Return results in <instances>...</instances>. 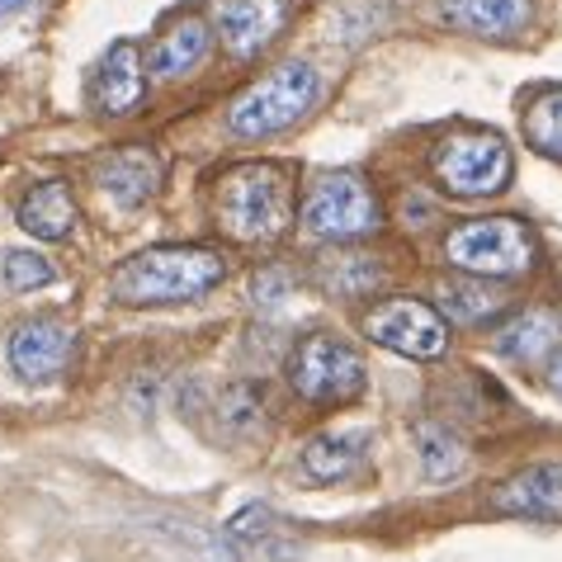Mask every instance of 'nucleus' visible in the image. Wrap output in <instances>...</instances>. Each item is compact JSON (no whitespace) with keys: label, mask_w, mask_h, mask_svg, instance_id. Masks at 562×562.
Wrapping results in <instances>:
<instances>
[{"label":"nucleus","mask_w":562,"mask_h":562,"mask_svg":"<svg viewBox=\"0 0 562 562\" xmlns=\"http://www.w3.org/2000/svg\"><path fill=\"white\" fill-rule=\"evenodd\" d=\"M213 213L217 227L232 241H274L284 237L293 223V176L279 161H241L223 170L213 194Z\"/></svg>","instance_id":"f03ea898"},{"label":"nucleus","mask_w":562,"mask_h":562,"mask_svg":"<svg viewBox=\"0 0 562 562\" xmlns=\"http://www.w3.org/2000/svg\"><path fill=\"white\" fill-rule=\"evenodd\" d=\"M270 525H274V515L265 506H246V510H237L227 520V535L232 539H265V535H270Z\"/></svg>","instance_id":"393cba45"},{"label":"nucleus","mask_w":562,"mask_h":562,"mask_svg":"<svg viewBox=\"0 0 562 562\" xmlns=\"http://www.w3.org/2000/svg\"><path fill=\"white\" fill-rule=\"evenodd\" d=\"M445 260L477 279H515L535 265V237L520 217H477L445 237Z\"/></svg>","instance_id":"39448f33"},{"label":"nucleus","mask_w":562,"mask_h":562,"mask_svg":"<svg viewBox=\"0 0 562 562\" xmlns=\"http://www.w3.org/2000/svg\"><path fill=\"white\" fill-rule=\"evenodd\" d=\"M416 459H420V473L445 482V477H459L463 463H468V449L459 440V430L440 426V420H420L416 426Z\"/></svg>","instance_id":"412c9836"},{"label":"nucleus","mask_w":562,"mask_h":562,"mask_svg":"<svg viewBox=\"0 0 562 562\" xmlns=\"http://www.w3.org/2000/svg\"><path fill=\"white\" fill-rule=\"evenodd\" d=\"M369 459V435L364 430H326L303 445V473L312 482H346Z\"/></svg>","instance_id":"dca6fc26"},{"label":"nucleus","mask_w":562,"mask_h":562,"mask_svg":"<svg viewBox=\"0 0 562 562\" xmlns=\"http://www.w3.org/2000/svg\"><path fill=\"white\" fill-rule=\"evenodd\" d=\"M213 20L232 57H256L289 24V0H213Z\"/></svg>","instance_id":"9b49d317"},{"label":"nucleus","mask_w":562,"mask_h":562,"mask_svg":"<svg viewBox=\"0 0 562 562\" xmlns=\"http://www.w3.org/2000/svg\"><path fill=\"white\" fill-rule=\"evenodd\" d=\"M147 95V71H143V48L137 43H114L104 57L95 76H90V109L104 119H123L133 114L137 104Z\"/></svg>","instance_id":"9d476101"},{"label":"nucleus","mask_w":562,"mask_h":562,"mask_svg":"<svg viewBox=\"0 0 562 562\" xmlns=\"http://www.w3.org/2000/svg\"><path fill=\"white\" fill-rule=\"evenodd\" d=\"M95 180L119 209H143L147 199L161 190V156L151 147H137V143L114 147L95 161Z\"/></svg>","instance_id":"f8f14e48"},{"label":"nucleus","mask_w":562,"mask_h":562,"mask_svg":"<svg viewBox=\"0 0 562 562\" xmlns=\"http://www.w3.org/2000/svg\"><path fill=\"white\" fill-rule=\"evenodd\" d=\"M430 170L449 194L459 199H487L502 194L510 184V147L496 133H449L445 143H435Z\"/></svg>","instance_id":"0eeeda50"},{"label":"nucleus","mask_w":562,"mask_h":562,"mask_svg":"<svg viewBox=\"0 0 562 562\" xmlns=\"http://www.w3.org/2000/svg\"><path fill=\"white\" fill-rule=\"evenodd\" d=\"M217 420L232 440H256L265 435V397L256 383H232L223 402H217Z\"/></svg>","instance_id":"4be33fe9"},{"label":"nucleus","mask_w":562,"mask_h":562,"mask_svg":"<svg viewBox=\"0 0 562 562\" xmlns=\"http://www.w3.org/2000/svg\"><path fill=\"white\" fill-rule=\"evenodd\" d=\"M227 265L209 246H151L137 251L109 274V293L128 307H170L194 303L223 284Z\"/></svg>","instance_id":"f257e3e1"},{"label":"nucleus","mask_w":562,"mask_h":562,"mask_svg":"<svg viewBox=\"0 0 562 562\" xmlns=\"http://www.w3.org/2000/svg\"><path fill=\"white\" fill-rule=\"evenodd\" d=\"M364 355L331 331L303 336L289 355V383L312 407H346L364 393Z\"/></svg>","instance_id":"7ed1b4c3"},{"label":"nucleus","mask_w":562,"mask_h":562,"mask_svg":"<svg viewBox=\"0 0 562 562\" xmlns=\"http://www.w3.org/2000/svg\"><path fill=\"white\" fill-rule=\"evenodd\" d=\"M558 336H562V322L553 312L535 307V312H520V317L496 331V350L515 359V364H539V359L558 346Z\"/></svg>","instance_id":"f3484780"},{"label":"nucleus","mask_w":562,"mask_h":562,"mask_svg":"<svg viewBox=\"0 0 562 562\" xmlns=\"http://www.w3.org/2000/svg\"><path fill=\"white\" fill-rule=\"evenodd\" d=\"M303 223H307V232H317V237L340 246V241H359V237H369V232H379L383 209L364 176L331 170V176L312 180V190L303 199Z\"/></svg>","instance_id":"423d86ee"},{"label":"nucleus","mask_w":562,"mask_h":562,"mask_svg":"<svg viewBox=\"0 0 562 562\" xmlns=\"http://www.w3.org/2000/svg\"><path fill=\"white\" fill-rule=\"evenodd\" d=\"M525 137L539 156L562 161V90H543V95L525 109Z\"/></svg>","instance_id":"5701e85b"},{"label":"nucleus","mask_w":562,"mask_h":562,"mask_svg":"<svg viewBox=\"0 0 562 562\" xmlns=\"http://www.w3.org/2000/svg\"><path fill=\"white\" fill-rule=\"evenodd\" d=\"M29 5V0H0V24H5V20H14V14H20Z\"/></svg>","instance_id":"a878e982"},{"label":"nucleus","mask_w":562,"mask_h":562,"mask_svg":"<svg viewBox=\"0 0 562 562\" xmlns=\"http://www.w3.org/2000/svg\"><path fill=\"white\" fill-rule=\"evenodd\" d=\"M14 223L38 241H67L76 232V199L67 180H43L34 184L20 204H14Z\"/></svg>","instance_id":"4468645a"},{"label":"nucleus","mask_w":562,"mask_h":562,"mask_svg":"<svg viewBox=\"0 0 562 562\" xmlns=\"http://www.w3.org/2000/svg\"><path fill=\"white\" fill-rule=\"evenodd\" d=\"M440 303H445V317L449 322H463V326H477L496 317L506 307V289H496L492 279H477V274H463V279H449L440 289Z\"/></svg>","instance_id":"aec40b11"},{"label":"nucleus","mask_w":562,"mask_h":562,"mask_svg":"<svg viewBox=\"0 0 562 562\" xmlns=\"http://www.w3.org/2000/svg\"><path fill=\"white\" fill-rule=\"evenodd\" d=\"M312 100H317V71H312L307 61H284V67H274L270 76H260V81L227 109V128L237 137H274V133L293 128L312 109Z\"/></svg>","instance_id":"20e7f679"},{"label":"nucleus","mask_w":562,"mask_h":562,"mask_svg":"<svg viewBox=\"0 0 562 562\" xmlns=\"http://www.w3.org/2000/svg\"><path fill=\"white\" fill-rule=\"evenodd\" d=\"M492 506L502 515H529V520H562V463H535L525 473L506 477L492 492Z\"/></svg>","instance_id":"ddd939ff"},{"label":"nucleus","mask_w":562,"mask_h":562,"mask_svg":"<svg viewBox=\"0 0 562 562\" xmlns=\"http://www.w3.org/2000/svg\"><path fill=\"white\" fill-rule=\"evenodd\" d=\"M364 336L407 359H440L449 350V322L420 299H383L364 317Z\"/></svg>","instance_id":"6e6552de"},{"label":"nucleus","mask_w":562,"mask_h":562,"mask_svg":"<svg viewBox=\"0 0 562 562\" xmlns=\"http://www.w3.org/2000/svg\"><path fill=\"white\" fill-rule=\"evenodd\" d=\"M445 24L477 38H510L529 24V0H440Z\"/></svg>","instance_id":"2eb2a0df"},{"label":"nucleus","mask_w":562,"mask_h":562,"mask_svg":"<svg viewBox=\"0 0 562 562\" xmlns=\"http://www.w3.org/2000/svg\"><path fill=\"white\" fill-rule=\"evenodd\" d=\"M317 289L322 293H336V299H364V293L379 289V260L364 256V251H326L317 256Z\"/></svg>","instance_id":"6ab92c4d"},{"label":"nucleus","mask_w":562,"mask_h":562,"mask_svg":"<svg viewBox=\"0 0 562 562\" xmlns=\"http://www.w3.org/2000/svg\"><path fill=\"white\" fill-rule=\"evenodd\" d=\"M0 274H5V284L14 293H34V289H48L57 270L53 260H43L38 251H5V260H0Z\"/></svg>","instance_id":"b1692460"},{"label":"nucleus","mask_w":562,"mask_h":562,"mask_svg":"<svg viewBox=\"0 0 562 562\" xmlns=\"http://www.w3.org/2000/svg\"><path fill=\"white\" fill-rule=\"evenodd\" d=\"M71 359H76V326H67L61 317H34V322L14 326V336H10V369L20 373L24 383H53V379H61Z\"/></svg>","instance_id":"1a4fd4ad"},{"label":"nucleus","mask_w":562,"mask_h":562,"mask_svg":"<svg viewBox=\"0 0 562 562\" xmlns=\"http://www.w3.org/2000/svg\"><path fill=\"white\" fill-rule=\"evenodd\" d=\"M204 57H209V24L194 20V14H184V20H176L161 38H156L151 67H156V76H190Z\"/></svg>","instance_id":"a211bd4d"},{"label":"nucleus","mask_w":562,"mask_h":562,"mask_svg":"<svg viewBox=\"0 0 562 562\" xmlns=\"http://www.w3.org/2000/svg\"><path fill=\"white\" fill-rule=\"evenodd\" d=\"M549 383H553V393L562 397V355L553 359V373H549Z\"/></svg>","instance_id":"bb28decb"}]
</instances>
